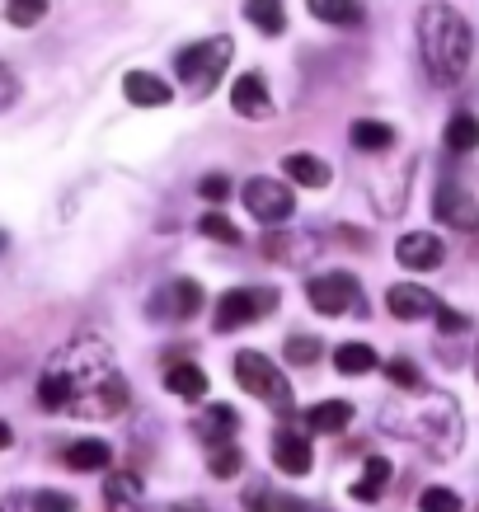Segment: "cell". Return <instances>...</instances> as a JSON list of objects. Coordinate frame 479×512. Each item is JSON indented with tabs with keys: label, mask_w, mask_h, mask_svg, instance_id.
<instances>
[{
	"label": "cell",
	"mask_w": 479,
	"mask_h": 512,
	"mask_svg": "<svg viewBox=\"0 0 479 512\" xmlns=\"http://www.w3.org/2000/svg\"><path fill=\"white\" fill-rule=\"evenodd\" d=\"M235 381H240L245 395L268 404L273 414H292L296 409L292 381H287L282 367H273V357H263L259 348H240V353H235Z\"/></svg>",
	"instance_id": "obj_4"
},
{
	"label": "cell",
	"mask_w": 479,
	"mask_h": 512,
	"mask_svg": "<svg viewBox=\"0 0 479 512\" xmlns=\"http://www.w3.org/2000/svg\"><path fill=\"white\" fill-rule=\"evenodd\" d=\"M146 311H151L155 320H193V315L202 311V287L193 278H179V282H170V287H160V292L146 301Z\"/></svg>",
	"instance_id": "obj_9"
},
{
	"label": "cell",
	"mask_w": 479,
	"mask_h": 512,
	"mask_svg": "<svg viewBox=\"0 0 479 512\" xmlns=\"http://www.w3.org/2000/svg\"><path fill=\"white\" fill-rule=\"evenodd\" d=\"M231 109L240 113V118H268V113H273V99H268L263 76L245 71V76L235 80V85H231Z\"/></svg>",
	"instance_id": "obj_14"
},
{
	"label": "cell",
	"mask_w": 479,
	"mask_h": 512,
	"mask_svg": "<svg viewBox=\"0 0 479 512\" xmlns=\"http://www.w3.org/2000/svg\"><path fill=\"white\" fill-rule=\"evenodd\" d=\"M231 33H217V38H202V43L184 47L179 52V80H184L188 99H207V94L221 85L226 76V62H231Z\"/></svg>",
	"instance_id": "obj_5"
},
{
	"label": "cell",
	"mask_w": 479,
	"mask_h": 512,
	"mask_svg": "<svg viewBox=\"0 0 479 512\" xmlns=\"http://www.w3.org/2000/svg\"><path fill=\"white\" fill-rule=\"evenodd\" d=\"M386 376H390V386H400V390H418V386H423V376H418V367L409 362V357H390Z\"/></svg>",
	"instance_id": "obj_33"
},
{
	"label": "cell",
	"mask_w": 479,
	"mask_h": 512,
	"mask_svg": "<svg viewBox=\"0 0 479 512\" xmlns=\"http://www.w3.org/2000/svg\"><path fill=\"white\" fill-rule=\"evenodd\" d=\"M123 94L137 104V109H165L174 90L160 76H151V71H127V76H123Z\"/></svg>",
	"instance_id": "obj_15"
},
{
	"label": "cell",
	"mask_w": 479,
	"mask_h": 512,
	"mask_svg": "<svg viewBox=\"0 0 479 512\" xmlns=\"http://www.w3.org/2000/svg\"><path fill=\"white\" fill-rule=\"evenodd\" d=\"M240 428V414L235 409H226V404H207L198 419H193V433L207 442V447H226V437Z\"/></svg>",
	"instance_id": "obj_16"
},
{
	"label": "cell",
	"mask_w": 479,
	"mask_h": 512,
	"mask_svg": "<svg viewBox=\"0 0 479 512\" xmlns=\"http://www.w3.org/2000/svg\"><path fill=\"white\" fill-rule=\"evenodd\" d=\"M437 325H442V334H461V329L470 325V315H461V311H451V306H442V311H437Z\"/></svg>",
	"instance_id": "obj_38"
},
{
	"label": "cell",
	"mask_w": 479,
	"mask_h": 512,
	"mask_svg": "<svg viewBox=\"0 0 479 512\" xmlns=\"http://www.w3.org/2000/svg\"><path fill=\"white\" fill-rule=\"evenodd\" d=\"M348 141H353L357 151L376 156V151H390V146H395V127L376 123V118H357V123L348 127Z\"/></svg>",
	"instance_id": "obj_20"
},
{
	"label": "cell",
	"mask_w": 479,
	"mask_h": 512,
	"mask_svg": "<svg viewBox=\"0 0 479 512\" xmlns=\"http://www.w3.org/2000/svg\"><path fill=\"white\" fill-rule=\"evenodd\" d=\"M198 193L207 202H226V198H231V179H226V174H207V179L198 184Z\"/></svg>",
	"instance_id": "obj_37"
},
{
	"label": "cell",
	"mask_w": 479,
	"mask_h": 512,
	"mask_svg": "<svg viewBox=\"0 0 479 512\" xmlns=\"http://www.w3.org/2000/svg\"><path fill=\"white\" fill-rule=\"evenodd\" d=\"M381 428L404 437L409 447L428 451L433 461L456 456V451H461V437H465L461 409H456V400H447V395H423L418 404H395V409L381 414Z\"/></svg>",
	"instance_id": "obj_2"
},
{
	"label": "cell",
	"mask_w": 479,
	"mask_h": 512,
	"mask_svg": "<svg viewBox=\"0 0 479 512\" xmlns=\"http://www.w3.org/2000/svg\"><path fill=\"white\" fill-rule=\"evenodd\" d=\"M43 15H47L43 0H5V19H10L15 29H24V24H38Z\"/></svg>",
	"instance_id": "obj_32"
},
{
	"label": "cell",
	"mask_w": 479,
	"mask_h": 512,
	"mask_svg": "<svg viewBox=\"0 0 479 512\" xmlns=\"http://www.w3.org/2000/svg\"><path fill=\"white\" fill-rule=\"evenodd\" d=\"M315 357H320V339H315V334H292V339H287V362L310 367Z\"/></svg>",
	"instance_id": "obj_34"
},
{
	"label": "cell",
	"mask_w": 479,
	"mask_h": 512,
	"mask_svg": "<svg viewBox=\"0 0 479 512\" xmlns=\"http://www.w3.org/2000/svg\"><path fill=\"white\" fill-rule=\"evenodd\" d=\"M33 512H76V498L71 494H57V489H38V494L29 498Z\"/></svg>",
	"instance_id": "obj_35"
},
{
	"label": "cell",
	"mask_w": 479,
	"mask_h": 512,
	"mask_svg": "<svg viewBox=\"0 0 479 512\" xmlns=\"http://www.w3.org/2000/svg\"><path fill=\"white\" fill-rule=\"evenodd\" d=\"M334 367H339L343 376H367L371 367H381V362H376V348H371V343H339V348H334Z\"/></svg>",
	"instance_id": "obj_26"
},
{
	"label": "cell",
	"mask_w": 479,
	"mask_h": 512,
	"mask_svg": "<svg viewBox=\"0 0 479 512\" xmlns=\"http://www.w3.org/2000/svg\"><path fill=\"white\" fill-rule=\"evenodd\" d=\"M390 475H395V466H390L386 456H367V466H362V480L348 484V494H353L357 503H376V498L390 489Z\"/></svg>",
	"instance_id": "obj_17"
},
{
	"label": "cell",
	"mask_w": 479,
	"mask_h": 512,
	"mask_svg": "<svg viewBox=\"0 0 479 512\" xmlns=\"http://www.w3.org/2000/svg\"><path fill=\"white\" fill-rule=\"evenodd\" d=\"M475 376H479V348H475Z\"/></svg>",
	"instance_id": "obj_40"
},
{
	"label": "cell",
	"mask_w": 479,
	"mask_h": 512,
	"mask_svg": "<svg viewBox=\"0 0 479 512\" xmlns=\"http://www.w3.org/2000/svg\"><path fill=\"white\" fill-rule=\"evenodd\" d=\"M202 235H212V240H221V245H240V231H235L221 212H207V217H202Z\"/></svg>",
	"instance_id": "obj_36"
},
{
	"label": "cell",
	"mask_w": 479,
	"mask_h": 512,
	"mask_svg": "<svg viewBox=\"0 0 479 512\" xmlns=\"http://www.w3.org/2000/svg\"><path fill=\"white\" fill-rule=\"evenodd\" d=\"M442 254H447V245L428 231H409V235H400V245H395V259H400L409 273H433V268H442Z\"/></svg>",
	"instance_id": "obj_10"
},
{
	"label": "cell",
	"mask_w": 479,
	"mask_h": 512,
	"mask_svg": "<svg viewBox=\"0 0 479 512\" xmlns=\"http://www.w3.org/2000/svg\"><path fill=\"white\" fill-rule=\"evenodd\" d=\"M240 466H245V456H240L231 442H226V447H212V451H207V470H212L217 480H235V475H240Z\"/></svg>",
	"instance_id": "obj_29"
},
{
	"label": "cell",
	"mask_w": 479,
	"mask_h": 512,
	"mask_svg": "<svg viewBox=\"0 0 479 512\" xmlns=\"http://www.w3.org/2000/svg\"><path fill=\"white\" fill-rule=\"evenodd\" d=\"M470 52H475V38H470L461 10H451V5L418 10V57L428 66L433 85H456L470 66Z\"/></svg>",
	"instance_id": "obj_3"
},
{
	"label": "cell",
	"mask_w": 479,
	"mask_h": 512,
	"mask_svg": "<svg viewBox=\"0 0 479 512\" xmlns=\"http://www.w3.org/2000/svg\"><path fill=\"white\" fill-rule=\"evenodd\" d=\"M442 137H447V151H475V141H479V118H470V113H456Z\"/></svg>",
	"instance_id": "obj_28"
},
{
	"label": "cell",
	"mask_w": 479,
	"mask_h": 512,
	"mask_svg": "<svg viewBox=\"0 0 479 512\" xmlns=\"http://www.w3.org/2000/svg\"><path fill=\"white\" fill-rule=\"evenodd\" d=\"M310 15L325 19V24H343V29H362V24H367V10L353 5V0H315Z\"/></svg>",
	"instance_id": "obj_25"
},
{
	"label": "cell",
	"mask_w": 479,
	"mask_h": 512,
	"mask_svg": "<svg viewBox=\"0 0 479 512\" xmlns=\"http://www.w3.org/2000/svg\"><path fill=\"white\" fill-rule=\"evenodd\" d=\"M306 301H310V311H320V315H348L357 311V301H362V287H357L353 273H320V278H310L306 282Z\"/></svg>",
	"instance_id": "obj_7"
},
{
	"label": "cell",
	"mask_w": 479,
	"mask_h": 512,
	"mask_svg": "<svg viewBox=\"0 0 479 512\" xmlns=\"http://www.w3.org/2000/svg\"><path fill=\"white\" fill-rule=\"evenodd\" d=\"M278 311V292L273 287H235L217 301V329L221 334H235V329L254 325L259 315Z\"/></svg>",
	"instance_id": "obj_6"
},
{
	"label": "cell",
	"mask_w": 479,
	"mask_h": 512,
	"mask_svg": "<svg viewBox=\"0 0 479 512\" xmlns=\"http://www.w3.org/2000/svg\"><path fill=\"white\" fill-rule=\"evenodd\" d=\"M273 466H278L282 475L301 480V475H310V466H315V451H310V442L301 433L278 428V433H273Z\"/></svg>",
	"instance_id": "obj_11"
},
{
	"label": "cell",
	"mask_w": 479,
	"mask_h": 512,
	"mask_svg": "<svg viewBox=\"0 0 479 512\" xmlns=\"http://www.w3.org/2000/svg\"><path fill=\"white\" fill-rule=\"evenodd\" d=\"M245 508L249 512H301V503L296 498H282V494H273V489H249L245 494Z\"/></svg>",
	"instance_id": "obj_30"
},
{
	"label": "cell",
	"mask_w": 479,
	"mask_h": 512,
	"mask_svg": "<svg viewBox=\"0 0 479 512\" xmlns=\"http://www.w3.org/2000/svg\"><path fill=\"white\" fill-rule=\"evenodd\" d=\"M132 400L113 353L99 339H76L47 362L38 376V404L47 414H76V419H118Z\"/></svg>",
	"instance_id": "obj_1"
},
{
	"label": "cell",
	"mask_w": 479,
	"mask_h": 512,
	"mask_svg": "<svg viewBox=\"0 0 479 512\" xmlns=\"http://www.w3.org/2000/svg\"><path fill=\"white\" fill-rule=\"evenodd\" d=\"M174 512H207V508H202V503H179Z\"/></svg>",
	"instance_id": "obj_39"
},
{
	"label": "cell",
	"mask_w": 479,
	"mask_h": 512,
	"mask_svg": "<svg viewBox=\"0 0 479 512\" xmlns=\"http://www.w3.org/2000/svg\"><path fill=\"white\" fill-rule=\"evenodd\" d=\"M418 512H461V494L433 484V489H423V494H418Z\"/></svg>",
	"instance_id": "obj_31"
},
{
	"label": "cell",
	"mask_w": 479,
	"mask_h": 512,
	"mask_svg": "<svg viewBox=\"0 0 479 512\" xmlns=\"http://www.w3.org/2000/svg\"><path fill=\"white\" fill-rule=\"evenodd\" d=\"M165 390L179 395V400H202V395H207V372L193 367V362H179V367L165 372Z\"/></svg>",
	"instance_id": "obj_22"
},
{
	"label": "cell",
	"mask_w": 479,
	"mask_h": 512,
	"mask_svg": "<svg viewBox=\"0 0 479 512\" xmlns=\"http://www.w3.org/2000/svg\"><path fill=\"white\" fill-rule=\"evenodd\" d=\"M141 494H146V489H141V480L132 475V470H118V475H109V480H104V503H109L113 512L137 508Z\"/></svg>",
	"instance_id": "obj_23"
},
{
	"label": "cell",
	"mask_w": 479,
	"mask_h": 512,
	"mask_svg": "<svg viewBox=\"0 0 479 512\" xmlns=\"http://www.w3.org/2000/svg\"><path fill=\"white\" fill-rule=\"evenodd\" d=\"M386 306L395 320H423V315H437L442 306H437V296L428 292V287H418V282H395L386 292Z\"/></svg>",
	"instance_id": "obj_12"
},
{
	"label": "cell",
	"mask_w": 479,
	"mask_h": 512,
	"mask_svg": "<svg viewBox=\"0 0 479 512\" xmlns=\"http://www.w3.org/2000/svg\"><path fill=\"white\" fill-rule=\"evenodd\" d=\"M282 174L287 179H296L301 188H325L334 174H329V165L320 156H306V151H292V156L282 160Z\"/></svg>",
	"instance_id": "obj_19"
},
{
	"label": "cell",
	"mask_w": 479,
	"mask_h": 512,
	"mask_svg": "<svg viewBox=\"0 0 479 512\" xmlns=\"http://www.w3.org/2000/svg\"><path fill=\"white\" fill-rule=\"evenodd\" d=\"M109 461H113V447L109 442H94V437L66 447V466L71 470H109Z\"/></svg>",
	"instance_id": "obj_24"
},
{
	"label": "cell",
	"mask_w": 479,
	"mask_h": 512,
	"mask_svg": "<svg viewBox=\"0 0 479 512\" xmlns=\"http://www.w3.org/2000/svg\"><path fill=\"white\" fill-rule=\"evenodd\" d=\"M353 423V404L348 400H325L306 409V428L310 433H343Z\"/></svg>",
	"instance_id": "obj_18"
},
{
	"label": "cell",
	"mask_w": 479,
	"mask_h": 512,
	"mask_svg": "<svg viewBox=\"0 0 479 512\" xmlns=\"http://www.w3.org/2000/svg\"><path fill=\"white\" fill-rule=\"evenodd\" d=\"M263 254L278 264H306V259H315V240L310 235H268Z\"/></svg>",
	"instance_id": "obj_21"
},
{
	"label": "cell",
	"mask_w": 479,
	"mask_h": 512,
	"mask_svg": "<svg viewBox=\"0 0 479 512\" xmlns=\"http://www.w3.org/2000/svg\"><path fill=\"white\" fill-rule=\"evenodd\" d=\"M437 217L447 226H461V231H479V202L461 184H442L437 188Z\"/></svg>",
	"instance_id": "obj_13"
},
{
	"label": "cell",
	"mask_w": 479,
	"mask_h": 512,
	"mask_svg": "<svg viewBox=\"0 0 479 512\" xmlns=\"http://www.w3.org/2000/svg\"><path fill=\"white\" fill-rule=\"evenodd\" d=\"M245 207L259 226H282V221L296 212V198L282 179H263L259 174V179H249L245 184Z\"/></svg>",
	"instance_id": "obj_8"
},
{
	"label": "cell",
	"mask_w": 479,
	"mask_h": 512,
	"mask_svg": "<svg viewBox=\"0 0 479 512\" xmlns=\"http://www.w3.org/2000/svg\"><path fill=\"white\" fill-rule=\"evenodd\" d=\"M245 19L249 24H259V33H268V38H278V33L287 29V10H282L278 0H249Z\"/></svg>",
	"instance_id": "obj_27"
}]
</instances>
